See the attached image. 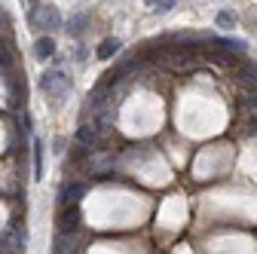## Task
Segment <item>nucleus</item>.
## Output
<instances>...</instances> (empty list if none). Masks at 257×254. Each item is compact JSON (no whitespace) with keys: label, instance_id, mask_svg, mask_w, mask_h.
<instances>
[{"label":"nucleus","instance_id":"obj_1","mask_svg":"<svg viewBox=\"0 0 257 254\" xmlns=\"http://www.w3.org/2000/svg\"><path fill=\"white\" fill-rule=\"evenodd\" d=\"M71 89H74V80H71V74H68V71L52 68V71L40 74V92H43V95H49L52 101H61Z\"/></svg>","mask_w":257,"mask_h":254},{"label":"nucleus","instance_id":"obj_6","mask_svg":"<svg viewBox=\"0 0 257 254\" xmlns=\"http://www.w3.org/2000/svg\"><path fill=\"white\" fill-rule=\"evenodd\" d=\"M77 141L80 144H86V147H101V141H104V135L95 129V122H80V129H77Z\"/></svg>","mask_w":257,"mask_h":254},{"label":"nucleus","instance_id":"obj_10","mask_svg":"<svg viewBox=\"0 0 257 254\" xmlns=\"http://www.w3.org/2000/svg\"><path fill=\"white\" fill-rule=\"evenodd\" d=\"M119 49H122V40H116V37H104V40L98 43V49H95V55H98L101 61H107V58H113Z\"/></svg>","mask_w":257,"mask_h":254},{"label":"nucleus","instance_id":"obj_11","mask_svg":"<svg viewBox=\"0 0 257 254\" xmlns=\"http://www.w3.org/2000/svg\"><path fill=\"white\" fill-rule=\"evenodd\" d=\"M31 150H34V178H43V141L40 138H31Z\"/></svg>","mask_w":257,"mask_h":254},{"label":"nucleus","instance_id":"obj_8","mask_svg":"<svg viewBox=\"0 0 257 254\" xmlns=\"http://www.w3.org/2000/svg\"><path fill=\"white\" fill-rule=\"evenodd\" d=\"M52 251H58V254H71V251H80V248H77V230H74V233H58V230H55V239H52Z\"/></svg>","mask_w":257,"mask_h":254},{"label":"nucleus","instance_id":"obj_7","mask_svg":"<svg viewBox=\"0 0 257 254\" xmlns=\"http://www.w3.org/2000/svg\"><path fill=\"white\" fill-rule=\"evenodd\" d=\"M86 28H89V16H86V13H74L71 19L61 22V31H64L68 37H80Z\"/></svg>","mask_w":257,"mask_h":254},{"label":"nucleus","instance_id":"obj_12","mask_svg":"<svg viewBox=\"0 0 257 254\" xmlns=\"http://www.w3.org/2000/svg\"><path fill=\"white\" fill-rule=\"evenodd\" d=\"M217 28H223V31H230V28H236V16H233L230 10H223V13H217Z\"/></svg>","mask_w":257,"mask_h":254},{"label":"nucleus","instance_id":"obj_3","mask_svg":"<svg viewBox=\"0 0 257 254\" xmlns=\"http://www.w3.org/2000/svg\"><path fill=\"white\" fill-rule=\"evenodd\" d=\"M55 230L58 233H80V224H83V211H80V202L77 205H61V211H58V217H55Z\"/></svg>","mask_w":257,"mask_h":254},{"label":"nucleus","instance_id":"obj_2","mask_svg":"<svg viewBox=\"0 0 257 254\" xmlns=\"http://www.w3.org/2000/svg\"><path fill=\"white\" fill-rule=\"evenodd\" d=\"M28 22L34 25L37 31H49V34H55V31H61V16L52 4H46V0H37V4H31L28 10Z\"/></svg>","mask_w":257,"mask_h":254},{"label":"nucleus","instance_id":"obj_4","mask_svg":"<svg viewBox=\"0 0 257 254\" xmlns=\"http://www.w3.org/2000/svg\"><path fill=\"white\" fill-rule=\"evenodd\" d=\"M233 80H236V86H242V89H257V65L239 55V58H236Z\"/></svg>","mask_w":257,"mask_h":254},{"label":"nucleus","instance_id":"obj_5","mask_svg":"<svg viewBox=\"0 0 257 254\" xmlns=\"http://www.w3.org/2000/svg\"><path fill=\"white\" fill-rule=\"evenodd\" d=\"M86 181H64L61 187H58V208L61 205H77L83 196H86Z\"/></svg>","mask_w":257,"mask_h":254},{"label":"nucleus","instance_id":"obj_9","mask_svg":"<svg viewBox=\"0 0 257 254\" xmlns=\"http://www.w3.org/2000/svg\"><path fill=\"white\" fill-rule=\"evenodd\" d=\"M55 55V37L52 34H40L37 40H34V58L37 61H46V58H52Z\"/></svg>","mask_w":257,"mask_h":254},{"label":"nucleus","instance_id":"obj_13","mask_svg":"<svg viewBox=\"0 0 257 254\" xmlns=\"http://www.w3.org/2000/svg\"><path fill=\"white\" fill-rule=\"evenodd\" d=\"M175 4H178V0H156V7H153V13H156V16H163V13H169V10H172Z\"/></svg>","mask_w":257,"mask_h":254}]
</instances>
